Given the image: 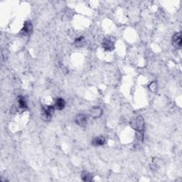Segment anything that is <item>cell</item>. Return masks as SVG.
<instances>
[{
  "mask_svg": "<svg viewBox=\"0 0 182 182\" xmlns=\"http://www.w3.org/2000/svg\"><path fill=\"white\" fill-rule=\"evenodd\" d=\"M19 107H20L21 109H26L27 107L26 101H25V100L21 97H20L19 98Z\"/></svg>",
  "mask_w": 182,
  "mask_h": 182,
  "instance_id": "cell-11",
  "label": "cell"
},
{
  "mask_svg": "<svg viewBox=\"0 0 182 182\" xmlns=\"http://www.w3.org/2000/svg\"><path fill=\"white\" fill-rule=\"evenodd\" d=\"M54 113V107L51 105H46L42 108V117L44 120H50L52 115Z\"/></svg>",
  "mask_w": 182,
  "mask_h": 182,
  "instance_id": "cell-2",
  "label": "cell"
},
{
  "mask_svg": "<svg viewBox=\"0 0 182 182\" xmlns=\"http://www.w3.org/2000/svg\"><path fill=\"white\" fill-rule=\"evenodd\" d=\"M130 126L135 130L137 132H143L144 122L142 117H137L131 120Z\"/></svg>",
  "mask_w": 182,
  "mask_h": 182,
  "instance_id": "cell-1",
  "label": "cell"
},
{
  "mask_svg": "<svg viewBox=\"0 0 182 182\" xmlns=\"http://www.w3.org/2000/svg\"><path fill=\"white\" fill-rule=\"evenodd\" d=\"M33 29V26L31 23L29 21H27L25 22L24 25H23L22 30H21V32H23V34L24 35H29L30 34L32 31Z\"/></svg>",
  "mask_w": 182,
  "mask_h": 182,
  "instance_id": "cell-7",
  "label": "cell"
},
{
  "mask_svg": "<svg viewBox=\"0 0 182 182\" xmlns=\"http://www.w3.org/2000/svg\"><path fill=\"white\" fill-rule=\"evenodd\" d=\"M55 106H56V109L59 110H60L63 109V107H65V101H64V100H63L62 98H58L56 100Z\"/></svg>",
  "mask_w": 182,
  "mask_h": 182,
  "instance_id": "cell-9",
  "label": "cell"
},
{
  "mask_svg": "<svg viewBox=\"0 0 182 182\" xmlns=\"http://www.w3.org/2000/svg\"><path fill=\"white\" fill-rule=\"evenodd\" d=\"M90 114L93 118H98L103 114V110L100 107H94L91 110Z\"/></svg>",
  "mask_w": 182,
  "mask_h": 182,
  "instance_id": "cell-6",
  "label": "cell"
},
{
  "mask_svg": "<svg viewBox=\"0 0 182 182\" xmlns=\"http://www.w3.org/2000/svg\"><path fill=\"white\" fill-rule=\"evenodd\" d=\"M156 83L155 82H152L150 84V85H149V88L150 89V91L152 92H155L156 91Z\"/></svg>",
  "mask_w": 182,
  "mask_h": 182,
  "instance_id": "cell-12",
  "label": "cell"
},
{
  "mask_svg": "<svg viewBox=\"0 0 182 182\" xmlns=\"http://www.w3.org/2000/svg\"><path fill=\"white\" fill-rule=\"evenodd\" d=\"M172 43H173L174 46L177 49L181 48V33H177L174 35L173 39H172Z\"/></svg>",
  "mask_w": 182,
  "mask_h": 182,
  "instance_id": "cell-3",
  "label": "cell"
},
{
  "mask_svg": "<svg viewBox=\"0 0 182 182\" xmlns=\"http://www.w3.org/2000/svg\"><path fill=\"white\" fill-rule=\"evenodd\" d=\"M105 142V138L103 137L100 136V137H97L94 139V140H93V142H92V144H93V146H95V147L101 146V145H103V144H104Z\"/></svg>",
  "mask_w": 182,
  "mask_h": 182,
  "instance_id": "cell-8",
  "label": "cell"
},
{
  "mask_svg": "<svg viewBox=\"0 0 182 182\" xmlns=\"http://www.w3.org/2000/svg\"><path fill=\"white\" fill-rule=\"evenodd\" d=\"M102 45H103V47L104 48V49L106 51H113L114 49V43H113V41H111L110 39H105V40L103 41Z\"/></svg>",
  "mask_w": 182,
  "mask_h": 182,
  "instance_id": "cell-4",
  "label": "cell"
},
{
  "mask_svg": "<svg viewBox=\"0 0 182 182\" xmlns=\"http://www.w3.org/2000/svg\"><path fill=\"white\" fill-rule=\"evenodd\" d=\"M82 178H83V181H91L93 180V177H92V175L91 174L88 173V172L84 171L83 173V174H82Z\"/></svg>",
  "mask_w": 182,
  "mask_h": 182,
  "instance_id": "cell-10",
  "label": "cell"
},
{
  "mask_svg": "<svg viewBox=\"0 0 182 182\" xmlns=\"http://www.w3.org/2000/svg\"><path fill=\"white\" fill-rule=\"evenodd\" d=\"M76 122L80 126L84 127L87 124V117L85 115L79 114L76 117Z\"/></svg>",
  "mask_w": 182,
  "mask_h": 182,
  "instance_id": "cell-5",
  "label": "cell"
},
{
  "mask_svg": "<svg viewBox=\"0 0 182 182\" xmlns=\"http://www.w3.org/2000/svg\"><path fill=\"white\" fill-rule=\"evenodd\" d=\"M83 43H84V39L83 38V37H81V38L77 39L75 42V44L77 46H82V45L83 44Z\"/></svg>",
  "mask_w": 182,
  "mask_h": 182,
  "instance_id": "cell-13",
  "label": "cell"
}]
</instances>
